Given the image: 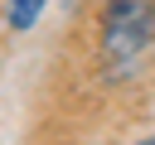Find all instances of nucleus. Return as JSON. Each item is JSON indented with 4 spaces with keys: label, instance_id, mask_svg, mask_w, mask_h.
I'll return each instance as SVG.
<instances>
[{
    "label": "nucleus",
    "instance_id": "nucleus-3",
    "mask_svg": "<svg viewBox=\"0 0 155 145\" xmlns=\"http://www.w3.org/2000/svg\"><path fill=\"white\" fill-rule=\"evenodd\" d=\"M136 145H155V135H150V140H136Z\"/></svg>",
    "mask_w": 155,
    "mask_h": 145
},
{
    "label": "nucleus",
    "instance_id": "nucleus-1",
    "mask_svg": "<svg viewBox=\"0 0 155 145\" xmlns=\"http://www.w3.org/2000/svg\"><path fill=\"white\" fill-rule=\"evenodd\" d=\"M155 39V5L150 0H107L102 5V58L111 72L136 68V58Z\"/></svg>",
    "mask_w": 155,
    "mask_h": 145
},
{
    "label": "nucleus",
    "instance_id": "nucleus-2",
    "mask_svg": "<svg viewBox=\"0 0 155 145\" xmlns=\"http://www.w3.org/2000/svg\"><path fill=\"white\" fill-rule=\"evenodd\" d=\"M48 0H10V29H34V19L44 14Z\"/></svg>",
    "mask_w": 155,
    "mask_h": 145
}]
</instances>
